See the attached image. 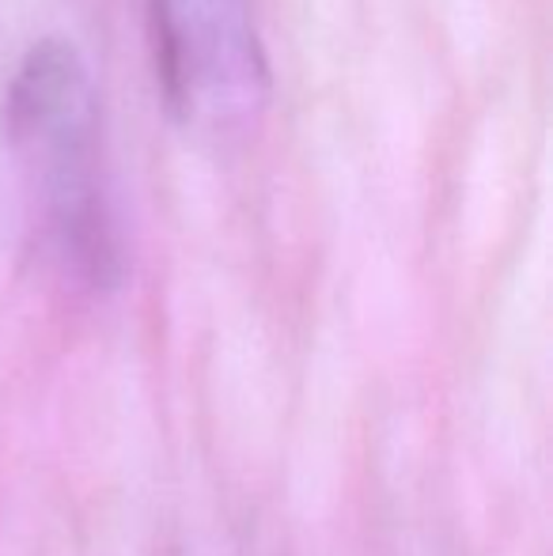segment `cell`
<instances>
[{
	"label": "cell",
	"instance_id": "6da1fadb",
	"mask_svg": "<svg viewBox=\"0 0 553 556\" xmlns=\"http://www.w3.org/2000/svg\"><path fill=\"white\" fill-rule=\"evenodd\" d=\"M0 137L61 277L91 295L114 292L126 277V239L103 175L99 88L80 46L61 35L27 46L0 96Z\"/></svg>",
	"mask_w": 553,
	"mask_h": 556
},
{
	"label": "cell",
	"instance_id": "7a4b0ae2",
	"mask_svg": "<svg viewBox=\"0 0 553 556\" xmlns=\"http://www.w3.org/2000/svg\"><path fill=\"white\" fill-rule=\"evenodd\" d=\"M144 20L171 122L198 144H247L274 96L251 0H144Z\"/></svg>",
	"mask_w": 553,
	"mask_h": 556
}]
</instances>
